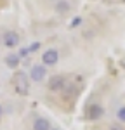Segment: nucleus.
Wrapping results in <instances>:
<instances>
[{
    "mask_svg": "<svg viewBox=\"0 0 125 130\" xmlns=\"http://www.w3.org/2000/svg\"><path fill=\"white\" fill-rule=\"evenodd\" d=\"M104 116V108L99 104V102H92L85 108V118L90 121H96V120H101Z\"/></svg>",
    "mask_w": 125,
    "mask_h": 130,
    "instance_id": "2",
    "label": "nucleus"
},
{
    "mask_svg": "<svg viewBox=\"0 0 125 130\" xmlns=\"http://www.w3.org/2000/svg\"><path fill=\"white\" fill-rule=\"evenodd\" d=\"M18 43H19V35L18 33H14V31H7L5 35H4V45L5 47H18Z\"/></svg>",
    "mask_w": 125,
    "mask_h": 130,
    "instance_id": "6",
    "label": "nucleus"
},
{
    "mask_svg": "<svg viewBox=\"0 0 125 130\" xmlns=\"http://www.w3.org/2000/svg\"><path fill=\"white\" fill-rule=\"evenodd\" d=\"M116 120L120 121V123H125V106H120L118 109H116Z\"/></svg>",
    "mask_w": 125,
    "mask_h": 130,
    "instance_id": "10",
    "label": "nucleus"
},
{
    "mask_svg": "<svg viewBox=\"0 0 125 130\" xmlns=\"http://www.w3.org/2000/svg\"><path fill=\"white\" fill-rule=\"evenodd\" d=\"M33 130H52L51 128V121L47 118H37L33 121Z\"/></svg>",
    "mask_w": 125,
    "mask_h": 130,
    "instance_id": "7",
    "label": "nucleus"
},
{
    "mask_svg": "<svg viewBox=\"0 0 125 130\" xmlns=\"http://www.w3.org/2000/svg\"><path fill=\"white\" fill-rule=\"evenodd\" d=\"M5 62H7V66L9 68H12V70H16L18 66H19V56H7V59H5Z\"/></svg>",
    "mask_w": 125,
    "mask_h": 130,
    "instance_id": "9",
    "label": "nucleus"
},
{
    "mask_svg": "<svg viewBox=\"0 0 125 130\" xmlns=\"http://www.w3.org/2000/svg\"><path fill=\"white\" fill-rule=\"evenodd\" d=\"M111 130H120V128H118V127H111Z\"/></svg>",
    "mask_w": 125,
    "mask_h": 130,
    "instance_id": "13",
    "label": "nucleus"
},
{
    "mask_svg": "<svg viewBox=\"0 0 125 130\" xmlns=\"http://www.w3.org/2000/svg\"><path fill=\"white\" fill-rule=\"evenodd\" d=\"M0 116H2V106H0Z\"/></svg>",
    "mask_w": 125,
    "mask_h": 130,
    "instance_id": "14",
    "label": "nucleus"
},
{
    "mask_svg": "<svg viewBox=\"0 0 125 130\" xmlns=\"http://www.w3.org/2000/svg\"><path fill=\"white\" fill-rule=\"evenodd\" d=\"M64 85H66V78H64L63 75H54L51 80H49V89H51L52 92H59V90H63Z\"/></svg>",
    "mask_w": 125,
    "mask_h": 130,
    "instance_id": "5",
    "label": "nucleus"
},
{
    "mask_svg": "<svg viewBox=\"0 0 125 130\" xmlns=\"http://www.w3.org/2000/svg\"><path fill=\"white\" fill-rule=\"evenodd\" d=\"M45 75H47L45 66H43V64H35V66L30 70V80H33V82H42L43 78H45Z\"/></svg>",
    "mask_w": 125,
    "mask_h": 130,
    "instance_id": "4",
    "label": "nucleus"
},
{
    "mask_svg": "<svg viewBox=\"0 0 125 130\" xmlns=\"http://www.w3.org/2000/svg\"><path fill=\"white\" fill-rule=\"evenodd\" d=\"M57 61H59V52L56 49H47L42 54V62H43V66H56Z\"/></svg>",
    "mask_w": 125,
    "mask_h": 130,
    "instance_id": "3",
    "label": "nucleus"
},
{
    "mask_svg": "<svg viewBox=\"0 0 125 130\" xmlns=\"http://www.w3.org/2000/svg\"><path fill=\"white\" fill-rule=\"evenodd\" d=\"M12 85H14V89H16L18 94L26 95L28 90H30V76H28L24 71H18V73L14 75V78H12Z\"/></svg>",
    "mask_w": 125,
    "mask_h": 130,
    "instance_id": "1",
    "label": "nucleus"
},
{
    "mask_svg": "<svg viewBox=\"0 0 125 130\" xmlns=\"http://www.w3.org/2000/svg\"><path fill=\"white\" fill-rule=\"evenodd\" d=\"M38 47H40V43H38V42H35V43H31L30 47H28V50H30V52H35Z\"/></svg>",
    "mask_w": 125,
    "mask_h": 130,
    "instance_id": "11",
    "label": "nucleus"
},
{
    "mask_svg": "<svg viewBox=\"0 0 125 130\" xmlns=\"http://www.w3.org/2000/svg\"><path fill=\"white\" fill-rule=\"evenodd\" d=\"M54 9H56V12H59V14H66V12H70L71 5H70L68 0H57L56 5H54Z\"/></svg>",
    "mask_w": 125,
    "mask_h": 130,
    "instance_id": "8",
    "label": "nucleus"
},
{
    "mask_svg": "<svg viewBox=\"0 0 125 130\" xmlns=\"http://www.w3.org/2000/svg\"><path fill=\"white\" fill-rule=\"evenodd\" d=\"M80 23H82V18H75V19H73V23L70 24V26H71V28H75V26H78Z\"/></svg>",
    "mask_w": 125,
    "mask_h": 130,
    "instance_id": "12",
    "label": "nucleus"
}]
</instances>
